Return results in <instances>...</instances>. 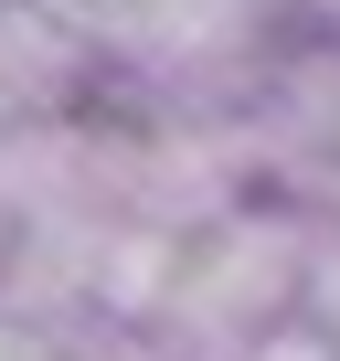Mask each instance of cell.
<instances>
[{
	"mask_svg": "<svg viewBox=\"0 0 340 361\" xmlns=\"http://www.w3.org/2000/svg\"><path fill=\"white\" fill-rule=\"evenodd\" d=\"M107 54L22 0H0V138L11 128H43V117H75V85L96 75Z\"/></svg>",
	"mask_w": 340,
	"mask_h": 361,
	"instance_id": "7a4b0ae2",
	"label": "cell"
},
{
	"mask_svg": "<svg viewBox=\"0 0 340 361\" xmlns=\"http://www.w3.org/2000/svg\"><path fill=\"white\" fill-rule=\"evenodd\" d=\"M308 266H319L308 202H234L224 224L181 234V276H170L159 340L181 361H224V350L308 319Z\"/></svg>",
	"mask_w": 340,
	"mask_h": 361,
	"instance_id": "6da1fadb",
	"label": "cell"
},
{
	"mask_svg": "<svg viewBox=\"0 0 340 361\" xmlns=\"http://www.w3.org/2000/svg\"><path fill=\"white\" fill-rule=\"evenodd\" d=\"M224 361H340V350H329L319 319H287V329H266V340H245V350H224Z\"/></svg>",
	"mask_w": 340,
	"mask_h": 361,
	"instance_id": "3957f363",
	"label": "cell"
},
{
	"mask_svg": "<svg viewBox=\"0 0 340 361\" xmlns=\"http://www.w3.org/2000/svg\"><path fill=\"white\" fill-rule=\"evenodd\" d=\"M308 319L329 329V350H340V224H319V266H308Z\"/></svg>",
	"mask_w": 340,
	"mask_h": 361,
	"instance_id": "277c9868",
	"label": "cell"
}]
</instances>
